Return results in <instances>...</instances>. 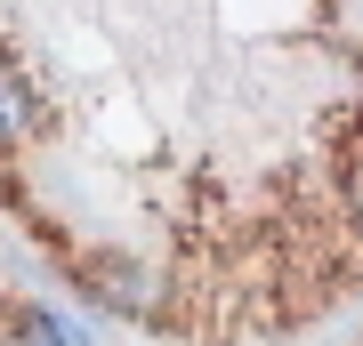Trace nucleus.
Returning a JSON list of instances; mask_svg holds the SVG:
<instances>
[{
	"label": "nucleus",
	"instance_id": "f257e3e1",
	"mask_svg": "<svg viewBox=\"0 0 363 346\" xmlns=\"http://www.w3.org/2000/svg\"><path fill=\"white\" fill-rule=\"evenodd\" d=\"M0 209L138 330L323 322L363 290V0L0 8Z\"/></svg>",
	"mask_w": 363,
	"mask_h": 346
}]
</instances>
